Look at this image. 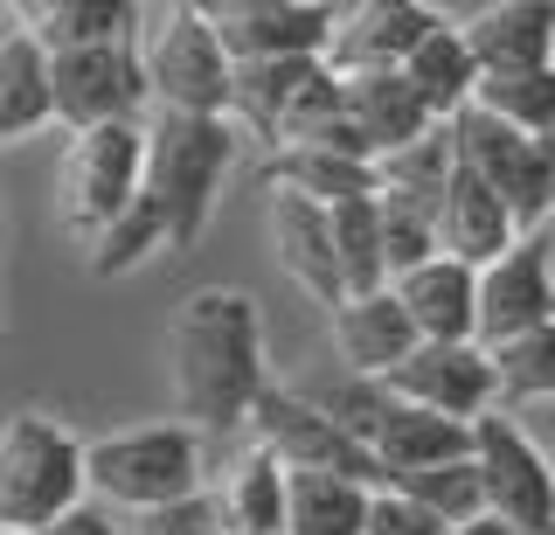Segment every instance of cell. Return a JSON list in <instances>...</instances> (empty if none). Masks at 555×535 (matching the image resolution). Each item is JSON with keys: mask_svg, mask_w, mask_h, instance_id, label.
I'll return each instance as SVG.
<instances>
[{"mask_svg": "<svg viewBox=\"0 0 555 535\" xmlns=\"http://www.w3.org/2000/svg\"><path fill=\"white\" fill-rule=\"evenodd\" d=\"M403 77H410V91L430 105V118L451 126V118L473 105V91H479V63H473V49H465V28H451V22L430 28V42L403 63Z\"/></svg>", "mask_w": 555, "mask_h": 535, "instance_id": "27", "label": "cell"}, {"mask_svg": "<svg viewBox=\"0 0 555 535\" xmlns=\"http://www.w3.org/2000/svg\"><path fill=\"white\" fill-rule=\"evenodd\" d=\"M139 63H146L153 112L230 118L236 63H230V49H222V36L208 28V8H195V0L139 8Z\"/></svg>", "mask_w": 555, "mask_h": 535, "instance_id": "5", "label": "cell"}, {"mask_svg": "<svg viewBox=\"0 0 555 535\" xmlns=\"http://www.w3.org/2000/svg\"><path fill=\"white\" fill-rule=\"evenodd\" d=\"M56 126V98H49V56L22 28L0 36V147L28 140V132Z\"/></svg>", "mask_w": 555, "mask_h": 535, "instance_id": "26", "label": "cell"}, {"mask_svg": "<svg viewBox=\"0 0 555 535\" xmlns=\"http://www.w3.org/2000/svg\"><path fill=\"white\" fill-rule=\"evenodd\" d=\"M42 535H118V522H112V508L83 500L77 514H63V522H56V528H42Z\"/></svg>", "mask_w": 555, "mask_h": 535, "instance_id": "38", "label": "cell"}, {"mask_svg": "<svg viewBox=\"0 0 555 535\" xmlns=\"http://www.w3.org/2000/svg\"><path fill=\"white\" fill-rule=\"evenodd\" d=\"M430 28H444V14L424 8V0H361V8H340V28L326 42V71L334 77L403 71L430 42Z\"/></svg>", "mask_w": 555, "mask_h": 535, "instance_id": "14", "label": "cell"}, {"mask_svg": "<svg viewBox=\"0 0 555 535\" xmlns=\"http://www.w3.org/2000/svg\"><path fill=\"white\" fill-rule=\"evenodd\" d=\"M340 91H347V118H354V132L369 140L375 161H389V153H403V147H416V140L438 132V118H430V105L410 91L403 71L340 77Z\"/></svg>", "mask_w": 555, "mask_h": 535, "instance_id": "22", "label": "cell"}, {"mask_svg": "<svg viewBox=\"0 0 555 535\" xmlns=\"http://www.w3.org/2000/svg\"><path fill=\"white\" fill-rule=\"evenodd\" d=\"M208 28L222 36L230 63H278V56H326L340 8L326 0H216Z\"/></svg>", "mask_w": 555, "mask_h": 535, "instance_id": "11", "label": "cell"}, {"mask_svg": "<svg viewBox=\"0 0 555 535\" xmlns=\"http://www.w3.org/2000/svg\"><path fill=\"white\" fill-rule=\"evenodd\" d=\"M0 334H8V300H0Z\"/></svg>", "mask_w": 555, "mask_h": 535, "instance_id": "40", "label": "cell"}, {"mask_svg": "<svg viewBox=\"0 0 555 535\" xmlns=\"http://www.w3.org/2000/svg\"><path fill=\"white\" fill-rule=\"evenodd\" d=\"M91 500L83 480V438L49 410H14L0 424V528H56Z\"/></svg>", "mask_w": 555, "mask_h": 535, "instance_id": "4", "label": "cell"}, {"mask_svg": "<svg viewBox=\"0 0 555 535\" xmlns=\"http://www.w3.org/2000/svg\"><path fill=\"white\" fill-rule=\"evenodd\" d=\"M0 237H8V216H0Z\"/></svg>", "mask_w": 555, "mask_h": 535, "instance_id": "42", "label": "cell"}, {"mask_svg": "<svg viewBox=\"0 0 555 535\" xmlns=\"http://www.w3.org/2000/svg\"><path fill=\"white\" fill-rule=\"evenodd\" d=\"M451 167H459V147H451V126H438L430 140H416L403 153H389V161H375V195H396L410 202V209L438 216L444 209V188H451Z\"/></svg>", "mask_w": 555, "mask_h": 535, "instance_id": "29", "label": "cell"}, {"mask_svg": "<svg viewBox=\"0 0 555 535\" xmlns=\"http://www.w3.org/2000/svg\"><path fill=\"white\" fill-rule=\"evenodd\" d=\"M334 251H340V279L347 300H369V292H389V251H382V202H340L334 209Z\"/></svg>", "mask_w": 555, "mask_h": 535, "instance_id": "31", "label": "cell"}, {"mask_svg": "<svg viewBox=\"0 0 555 535\" xmlns=\"http://www.w3.org/2000/svg\"><path fill=\"white\" fill-rule=\"evenodd\" d=\"M264 188L271 195H299V202H320V209H340V202H361L375 195V161H354V153H334V147H285L264 161Z\"/></svg>", "mask_w": 555, "mask_h": 535, "instance_id": "24", "label": "cell"}, {"mask_svg": "<svg viewBox=\"0 0 555 535\" xmlns=\"http://www.w3.org/2000/svg\"><path fill=\"white\" fill-rule=\"evenodd\" d=\"M493 375H500V404H542V396H555V320L507 341L493 355Z\"/></svg>", "mask_w": 555, "mask_h": 535, "instance_id": "34", "label": "cell"}, {"mask_svg": "<svg viewBox=\"0 0 555 535\" xmlns=\"http://www.w3.org/2000/svg\"><path fill=\"white\" fill-rule=\"evenodd\" d=\"M375 494L334 473H292L285 487V535H369Z\"/></svg>", "mask_w": 555, "mask_h": 535, "instance_id": "28", "label": "cell"}, {"mask_svg": "<svg viewBox=\"0 0 555 535\" xmlns=\"http://www.w3.org/2000/svg\"><path fill=\"white\" fill-rule=\"evenodd\" d=\"M479 77H520V71H555V0H500L465 22Z\"/></svg>", "mask_w": 555, "mask_h": 535, "instance_id": "16", "label": "cell"}, {"mask_svg": "<svg viewBox=\"0 0 555 535\" xmlns=\"http://www.w3.org/2000/svg\"><path fill=\"white\" fill-rule=\"evenodd\" d=\"M285 487H292V473L264 453V445H250L216 487L222 528L230 535H285Z\"/></svg>", "mask_w": 555, "mask_h": 535, "instance_id": "25", "label": "cell"}, {"mask_svg": "<svg viewBox=\"0 0 555 535\" xmlns=\"http://www.w3.org/2000/svg\"><path fill=\"white\" fill-rule=\"evenodd\" d=\"M49 98H56V126H69V140L98 126H146L153 91H146V63H139V36L77 49V56H49Z\"/></svg>", "mask_w": 555, "mask_h": 535, "instance_id": "8", "label": "cell"}, {"mask_svg": "<svg viewBox=\"0 0 555 535\" xmlns=\"http://www.w3.org/2000/svg\"><path fill=\"white\" fill-rule=\"evenodd\" d=\"M243 132L230 118H188V112H153L146 118V202L167 216V244L188 251L216 216V195L236 167Z\"/></svg>", "mask_w": 555, "mask_h": 535, "instance_id": "2", "label": "cell"}, {"mask_svg": "<svg viewBox=\"0 0 555 535\" xmlns=\"http://www.w3.org/2000/svg\"><path fill=\"white\" fill-rule=\"evenodd\" d=\"M473 466L486 480V514L520 535H555V466L507 410H486L473 424Z\"/></svg>", "mask_w": 555, "mask_h": 535, "instance_id": "10", "label": "cell"}, {"mask_svg": "<svg viewBox=\"0 0 555 535\" xmlns=\"http://www.w3.org/2000/svg\"><path fill=\"white\" fill-rule=\"evenodd\" d=\"M63 230L83 251L146 195V126H98L77 132L63 153Z\"/></svg>", "mask_w": 555, "mask_h": 535, "instance_id": "6", "label": "cell"}, {"mask_svg": "<svg viewBox=\"0 0 555 535\" xmlns=\"http://www.w3.org/2000/svg\"><path fill=\"white\" fill-rule=\"evenodd\" d=\"M382 383H389L396 404L438 410L451 424H479L486 410H500V375H493V355H486L479 341H465V348L424 341V348H416L403 369H389Z\"/></svg>", "mask_w": 555, "mask_h": 535, "instance_id": "12", "label": "cell"}, {"mask_svg": "<svg viewBox=\"0 0 555 535\" xmlns=\"http://www.w3.org/2000/svg\"><path fill=\"white\" fill-rule=\"evenodd\" d=\"M403 300V314L416 327V341H438V348H465L479 341V271L459 265V257H430L410 279L389 285Z\"/></svg>", "mask_w": 555, "mask_h": 535, "instance_id": "17", "label": "cell"}, {"mask_svg": "<svg viewBox=\"0 0 555 535\" xmlns=\"http://www.w3.org/2000/svg\"><path fill=\"white\" fill-rule=\"evenodd\" d=\"M451 535H520V528H507L500 514H479V522H465V528H451Z\"/></svg>", "mask_w": 555, "mask_h": 535, "instance_id": "39", "label": "cell"}, {"mask_svg": "<svg viewBox=\"0 0 555 535\" xmlns=\"http://www.w3.org/2000/svg\"><path fill=\"white\" fill-rule=\"evenodd\" d=\"M167 383L173 418L188 431H236L250 424L257 396L271 390L264 375V314L236 285H202L181 300L167 327Z\"/></svg>", "mask_w": 555, "mask_h": 535, "instance_id": "1", "label": "cell"}, {"mask_svg": "<svg viewBox=\"0 0 555 535\" xmlns=\"http://www.w3.org/2000/svg\"><path fill=\"white\" fill-rule=\"evenodd\" d=\"M459 459H473V424H451V418L416 410V404H396L382 438H375V466L389 487H403L416 473H438V466H459Z\"/></svg>", "mask_w": 555, "mask_h": 535, "instance_id": "23", "label": "cell"}, {"mask_svg": "<svg viewBox=\"0 0 555 535\" xmlns=\"http://www.w3.org/2000/svg\"><path fill=\"white\" fill-rule=\"evenodd\" d=\"M473 105L500 126L528 132V140H555V71H520V77H479Z\"/></svg>", "mask_w": 555, "mask_h": 535, "instance_id": "32", "label": "cell"}, {"mask_svg": "<svg viewBox=\"0 0 555 535\" xmlns=\"http://www.w3.org/2000/svg\"><path fill=\"white\" fill-rule=\"evenodd\" d=\"M132 535H230V528H222L216 494H195V500H173V508L132 514Z\"/></svg>", "mask_w": 555, "mask_h": 535, "instance_id": "36", "label": "cell"}, {"mask_svg": "<svg viewBox=\"0 0 555 535\" xmlns=\"http://www.w3.org/2000/svg\"><path fill=\"white\" fill-rule=\"evenodd\" d=\"M0 535H28V528H0Z\"/></svg>", "mask_w": 555, "mask_h": 535, "instance_id": "41", "label": "cell"}, {"mask_svg": "<svg viewBox=\"0 0 555 535\" xmlns=\"http://www.w3.org/2000/svg\"><path fill=\"white\" fill-rule=\"evenodd\" d=\"M326 71V56H278V63H236L230 84V126L243 140H264L271 153L285 147V118L299 105V91Z\"/></svg>", "mask_w": 555, "mask_h": 535, "instance_id": "21", "label": "cell"}, {"mask_svg": "<svg viewBox=\"0 0 555 535\" xmlns=\"http://www.w3.org/2000/svg\"><path fill=\"white\" fill-rule=\"evenodd\" d=\"M451 147H459V161L514 209L520 237H534L555 216V140H528V132L486 118L479 105H465L451 118Z\"/></svg>", "mask_w": 555, "mask_h": 535, "instance_id": "7", "label": "cell"}, {"mask_svg": "<svg viewBox=\"0 0 555 535\" xmlns=\"http://www.w3.org/2000/svg\"><path fill=\"white\" fill-rule=\"evenodd\" d=\"M326 320H334V355H340V369L375 375V383H382L389 369H403V361L424 348L396 292H369V300H347L340 314H326Z\"/></svg>", "mask_w": 555, "mask_h": 535, "instance_id": "20", "label": "cell"}, {"mask_svg": "<svg viewBox=\"0 0 555 535\" xmlns=\"http://www.w3.org/2000/svg\"><path fill=\"white\" fill-rule=\"evenodd\" d=\"M153 251H173V244H167V216L153 209L146 195H139L132 209L118 216L91 251H83V265H91V279H126V271H139Z\"/></svg>", "mask_w": 555, "mask_h": 535, "instance_id": "33", "label": "cell"}, {"mask_svg": "<svg viewBox=\"0 0 555 535\" xmlns=\"http://www.w3.org/2000/svg\"><path fill=\"white\" fill-rule=\"evenodd\" d=\"M369 535H451L430 508H416L410 494H396V487H382L375 494V508H369Z\"/></svg>", "mask_w": 555, "mask_h": 535, "instance_id": "37", "label": "cell"}, {"mask_svg": "<svg viewBox=\"0 0 555 535\" xmlns=\"http://www.w3.org/2000/svg\"><path fill=\"white\" fill-rule=\"evenodd\" d=\"M299 396L312 410H326L347 438H361L375 453V438H382V424H389V410H396V396L389 383H375V375H354V369H334V375H312V383H299Z\"/></svg>", "mask_w": 555, "mask_h": 535, "instance_id": "30", "label": "cell"}, {"mask_svg": "<svg viewBox=\"0 0 555 535\" xmlns=\"http://www.w3.org/2000/svg\"><path fill=\"white\" fill-rule=\"evenodd\" d=\"M83 480H91L98 508H126V514H153V508H173V500H195V494H208L202 431L167 418V424H132V431L83 438Z\"/></svg>", "mask_w": 555, "mask_h": 535, "instance_id": "3", "label": "cell"}, {"mask_svg": "<svg viewBox=\"0 0 555 535\" xmlns=\"http://www.w3.org/2000/svg\"><path fill=\"white\" fill-rule=\"evenodd\" d=\"M250 431H257V445H264L285 473H334V480H354V487H369V494L389 487L369 445L347 438V431L326 418V410H312L299 390L271 383L264 396H257V410H250Z\"/></svg>", "mask_w": 555, "mask_h": 535, "instance_id": "9", "label": "cell"}, {"mask_svg": "<svg viewBox=\"0 0 555 535\" xmlns=\"http://www.w3.org/2000/svg\"><path fill=\"white\" fill-rule=\"evenodd\" d=\"M14 28H22L42 56H77V49L132 42L139 8L132 0H14Z\"/></svg>", "mask_w": 555, "mask_h": 535, "instance_id": "19", "label": "cell"}, {"mask_svg": "<svg viewBox=\"0 0 555 535\" xmlns=\"http://www.w3.org/2000/svg\"><path fill=\"white\" fill-rule=\"evenodd\" d=\"M555 320V257L542 237H520L507 257L479 271V348L500 355L507 341Z\"/></svg>", "mask_w": 555, "mask_h": 535, "instance_id": "13", "label": "cell"}, {"mask_svg": "<svg viewBox=\"0 0 555 535\" xmlns=\"http://www.w3.org/2000/svg\"><path fill=\"white\" fill-rule=\"evenodd\" d=\"M514 244H520L514 209L459 161V167H451V188H444V209H438V251L459 257V265H473V271H486L493 257H507Z\"/></svg>", "mask_w": 555, "mask_h": 535, "instance_id": "18", "label": "cell"}, {"mask_svg": "<svg viewBox=\"0 0 555 535\" xmlns=\"http://www.w3.org/2000/svg\"><path fill=\"white\" fill-rule=\"evenodd\" d=\"M271 251L285 265L292 285H306L326 314L347 306V279H340V251H334V209L299 195H271Z\"/></svg>", "mask_w": 555, "mask_h": 535, "instance_id": "15", "label": "cell"}, {"mask_svg": "<svg viewBox=\"0 0 555 535\" xmlns=\"http://www.w3.org/2000/svg\"><path fill=\"white\" fill-rule=\"evenodd\" d=\"M396 494H410L416 508H430L444 528H465V522H479V514H486V480H479L473 459L438 466V473H416V480H403Z\"/></svg>", "mask_w": 555, "mask_h": 535, "instance_id": "35", "label": "cell"}]
</instances>
